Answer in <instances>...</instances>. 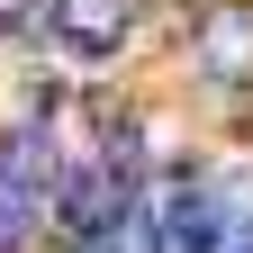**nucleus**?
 Segmentation results:
<instances>
[{"instance_id": "1", "label": "nucleus", "mask_w": 253, "mask_h": 253, "mask_svg": "<svg viewBox=\"0 0 253 253\" xmlns=\"http://www.w3.org/2000/svg\"><path fill=\"white\" fill-rule=\"evenodd\" d=\"M190 73L226 100L253 90V0H199L190 9Z\"/></svg>"}, {"instance_id": "2", "label": "nucleus", "mask_w": 253, "mask_h": 253, "mask_svg": "<svg viewBox=\"0 0 253 253\" xmlns=\"http://www.w3.org/2000/svg\"><path fill=\"white\" fill-rule=\"evenodd\" d=\"M45 45H63L73 63H118L136 45V0H45Z\"/></svg>"}, {"instance_id": "3", "label": "nucleus", "mask_w": 253, "mask_h": 253, "mask_svg": "<svg viewBox=\"0 0 253 253\" xmlns=\"http://www.w3.org/2000/svg\"><path fill=\"white\" fill-rule=\"evenodd\" d=\"M37 235H45V199L0 181V253H37Z\"/></svg>"}, {"instance_id": "4", "label": "nucleus", "mask_w": 253, "mask_h": 253, "mask_svg": "<svg viewBox=\"0 0 253 253\" xmlns=\"http://www.w3.org/2000/svg\"><path fill=\"white\" fill-rule=\"evenodd\" d=\"M63 253H118L109 235H63Z\"/></svg>"}, {"instance_id": "5", "label": "nucleus", "mask_w": 253, "mask_h": 253, "mask_svg": "<svg viewBox=\"0 0 253 253\" xmlns=\"http://www.w3.org/2000/svg\"><path fill=\"white\" fill-rule=\"evenodd\" d=\"M235 253H253V244H235Z\"/></svg>"}]
</instances>
